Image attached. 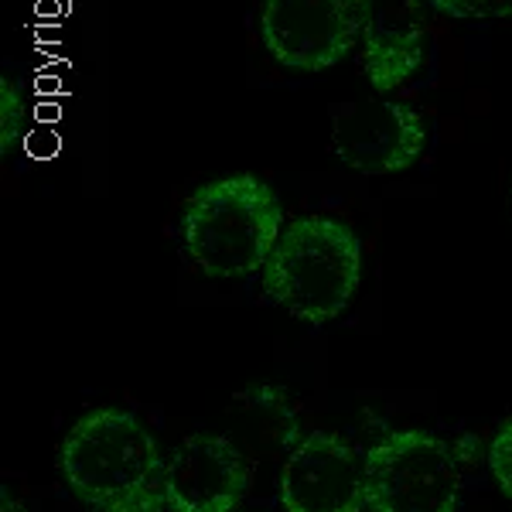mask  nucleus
Here are the masks:
<instances>
[{"instance_id":"obj_1","label":"nucleus","mask_w":512,"mask_h":512,"mask_svg":"<svg viewBox=\"0 0 512 512\" xmlns=\"http://www.w3.org/2000/svg\"><path fill=\"white\" fill-rule=\"evenodd\" d=\"M59 468L72 495L96 512H164L168 461L127 410L99 407L79 417L62 441Z\"/></svg>"},{"instance_id":"obj_2","label":"nucleus","mask_w":512,"mask_h":512,"mask_svg":"<svg viewBox=\"0 0 512 512\" xmlns=\"http://www.w3.org/2000/svg\"><path fill=\"white\" fill-rule=\"evenodd\" d=\"M280 236L284 209L256 175L209 181L181 212L185 250L209 277H246L267 267Z\"/></svg>"},{"instance_id":"obj_3","label":"nucleus","mask_w":512,"mask_h":512,"mask_svg":"<svg viewBox=\"0 0 512 512\" xmlns=\"http://www.w3.org/2000/svg\"><path fill=\"white\" fill-rule=\"evenodd\" d=\"M362 277L359 239L345 222L294 219L263 267V291L294 318L325 325L349 308Z\"/></svg>"},{"instance_id":"obj_4","label":"nucleus","mask_w":512,"mask_h":512,"mask_svg":"<svg viewBox=\"0 0 512 512\" xmlns=\"http://www.w3.org/2000/svg\"><path fill=\"white\" fill-rule=\"evenodd\" d=\"M369 512H454L461 499L458 454L424 431H390L362 454Z\"/></svg>"},{"instance_id":"obj_5","label":"nucleus","mask_w":512,"mask_h":512,"mask_svg":"<svg viewBox=\"0 0 512 512\" xmlns=\"http://www.w3.org/2000/svg\"><path fill=\"white\" fill-rule=\"evenodd\" d=\"M263 45L284 69L321 72L345 59L359 41L355 0H263Z\"/></svg>"},{"instance_id":"obj_6","label":"nucleus","mask_w":512,"mask_h":512,"mask_svg":"<svg viewBox=\"0 0 512 512\" xmlns=\"http://www.w3.org/2000/svg\"><path fill=\"white\" fill-rule=\"evenodd\" d=\"M332 144L345 168L359 175H396L424 154L427 130L407 103L355 99L335 110Z\"/></svg>"},{"instance_id":"obj_7","label":"nucleus","mask_w":512,"mask_h":512,"mask_svg":"<svg viewBox=\"0 0 512 512\" xmlns=\"http://www.w3.org/2000/svg\"><path fill=\"white\" fill-rule=\"evenodd\" d=\"M284 512H366V461L338 434L315 431L280 468Z\"/></svg>"},{"instance_id":"obj_8","label":"nucleus","mask_w":512,"mask_h":512,"mask_svg":"<svg viewBox=\"0 0 512 512\" xmlns=\"http://www.w3.org/2000/svg\"><path fill=\"white\" fill-rule=\"evenodd\" d=\"M250 485V461L226 434L198 431L178 444L164 475L168 512H236Z\"/></svg>"},{"instance_id":"obj_9","label":"nucleus","mask_w":512,"mask_h":512,"mask_svg":"<svg viewBox=\"0 0 512 512\" xmlns=\"http://www.w3.org/2000/svg\"><path fill=\"white\" fill-rule=\"evenodd\" d=\"M369 86L390 93L417 76L427 52V0H355Z\"/></svg>"},{"instance_id":"obj_10","label":"nucleus","mask_w":512,"mask_h":512,"mask_svg":"<svg viewBox=\"0 0 512 512\" xmlns=\"http://www.w3.org/2000/svg\"><path fill=\"white\" fill-rule=\"evenodd\" d=\"M226 420V437L243 451V458L250 465L270 461L284 451L291 454L304 441L291 400L280 390H274V386H250V390H243L229 403Z\"/></svg>"},{"instance_id":"obj_11","label":"nucleus","mask_w":512,"mask_h":512,"mask_svg":"<svg viewBox=\"0 0 512 512\" xmlns=\"http://www.w3.org/2000/svg\"><path fill=\"white\" fill-rule=\"evenodd\" d=\"M24 134V96L11 79H0V154H11Z\"/></svg>"},{"instance_id":"obj_12","label":"nucleus","mask_w":512,"mask_h":512,"mask_svg":"<svg viewBox=\"0 0 512 512\" xmlns=\"http://www.w3.org/2000/svg\"><path fill=\"white\" fill-rule=\"evenodd\" d=\"M489 468L495 485L502 489V495L512 502V417L499 427L492 448H489Z\"/></svg>"},{"instance_id":"obj_13","label":"nucleus","mask_w":512,"mask_h":512,"mask_svg":"<svg viewBox=\"0 0 512 512\" xmlns=\"http://www.w3.org/2000/svg\"><path fill=\"white\" fill-rule=\"evenodd\" d=\"M448 18H509L512 0H427Z\"/></svg>"},{"instance_id":"obj_14","label":"nucleus","mask_w":512,"mask_h":512,"mask_svg":"<svg viewBox=\"0 0 512 512\" xmlns=\"http://www.w3.org/2000/svg\"><path fill=\"white\" fill-rule=\"evenodd\" d=\"M0 512H28L21 499H14L11 489H0Z\"/></svg>"}]
</instances>
